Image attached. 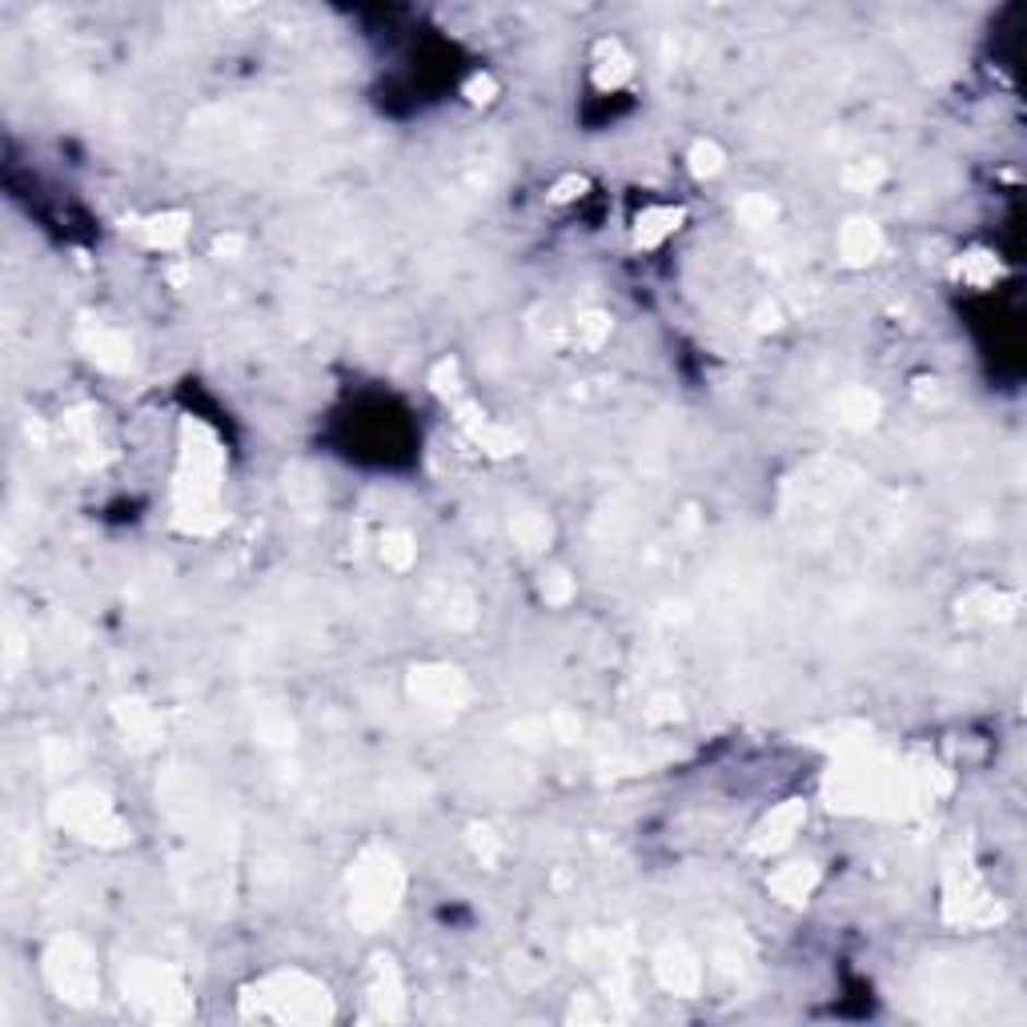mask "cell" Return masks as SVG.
Masks as SVG:
<instances>
[{
    "label": "cell",
    "instance_id": "ffe728a7",
    "mask_svg": "<svg viewBox=\"0 0 1027 1027\" xmlns=\"http://www.w3.org/2000/svg\"><path fill=\"white\" fill-rule=\"evenodd\" d=\"M995 258H988V253H971V258H964V265H959V273H964L971 285H988L991 277H995Z\"/></svg>",
    "mask_w": 1027,
    "mask_h": 1027
},
{
    "label": "cell",
    "instance_id": "9c48e42d",
    "mask_svg": "<svg viewBox=\"0 0 1027 1027\" xmlns=\"http://www.w3.org/2000/svg\"><path fill=\"white\" fill-rule=\"evenodd\" d=\"M189 234V217L186 213H157V217H150V222L136 225V237L145 241L150 249H177L181 241H186Z\"/></svg>",
    "mask_w": 1027,
    "mask_h": 1027
},
{
    "label": "cell",
    "instance_id": "5b68a950",
    "mask_svg": "<svg viewBox=\"0 0 1027 1027\" xmlns=\"http://www.w3.org/2000/svg\"><path fill=\"white\" fill-rule=\"evenodd\" d=\"M57 819H61L64 827H73L76 835H85V839H97V843H121L124 839V823L117 819V811H112L100 795L93 791H69L57 803Z\"/></svg>",
    "mask_w": 1027,
    "mask_h": 1027
},
{
    "label": "cell",
    "instance_id": "52a82bcc",
    "mask_svg": "<svg viewBox=\"0 0 1027 1027\" xmlns=\"http://www.w3.org/2000/svg\"><path fill=\"white\" fill-rule=\"evenodd\" d=\"M655 976H658V983H662L670 995H679V1000H691V995H698V988H703V964H698V955H694L691 947H682V943H667V947L655 955Z\"/></svg>",
    "mask_w": 1027,
    "mask_h": 1027
},
{
    "label": "cell",
    "instance_id": "ba28073f",
    "mask_svg": "<svg viewBox=\"0 0 1027 1027\" xmlns=\"http://www.w3.org/2000/svg\"><path fill=\"white\" fill-rule=\"evenodd\" d=\"M807 819V807L799 803V799H791V803L775 807L767 819H763V827H759L755 835V851H783L787 843L799 835V827H803Z\"/></svg>",
    "mask_w": 1027,
    "mask_h": 1027
},
{
    "label": "cell",
    "instance_id": "7c38bea8",
    "mask_svg": "<svg viewBox=\"0 0 1027 1027\" xmlns=\"http://www.w3.org/2000/svg\"><path fill=\"white\" fill-rule=\"evenodd\" d=\"M839 249H843V258L851 261V265H867V261H875L879 253H883V234H879L871 222H863V217H859V222H851L847 229H843Z\"/></svg>",
    "mask_w": 1027,
    "mask_h": 1027
},
{
    "label": "cell",
    "instance_id": "6da1fadb",
    "mask_svg": "<svg viewBox=\"0 0 1027 1027\" xmlns=\"http://www.w3.org/2000/svg\"><path fill=\"white\" fill-rule=\"evenodd\" d=\"M241 1019H258V1024H330L337 1015L334 995L322 979L306 976V971H273L261 976L258 983H249L237 1000Z\"/></svg>",
    "mask_w": 1027,
    "mask_h": 1027
},
{
    "label": "cell",
    "instance_id": "d6986e66",
    "mask_svg": "<svg viewBox=\"0 0 1027 1027\" xmlns=\"http://www.w3.org/2000/svg\"><path fill=\"white\" fill-rule=\"evenodd\" d=\"M739 217H743L751 229H763V225L775 222V201H771V198H743V205H739Z\"/></svg>",
    "mask_w": 1027,
    "mask_h": 1027
},
{
    "label": "cell",
    "instance_id": "8fae6325",
    "mask_svg": "<svg viewBox=\"0 0 1027 1027\" xmlns=\"http://www.w3.org/2000/svg\"><path fill=\"white\" fill-rule=\"evenodd\" d=\"M414 691H418L426 703L454 706L466 698V682L458 679V670H421L418 679H414Z\"/></svg>",
    "mask_w": 1027,
    "mask_h": 1027
},
{
    "label": "cell",
    "instance_id": "2e32d148",
    "mask_svg": "<svg viewBox=\"0 0 1027 1027\" xmlns=\"http://www.w3.org/2000/svg\"><path fill=\"white\" fill-rule=\"evenodd\" d=\"M510 530L518 534L522 546H530V550H542V546L550 542V522L534 518V514H518V518L510 522Z\"/></svg>",
    "mask_w": 1027,
    "mask_h": 1027
},
{
    "label": "cell",
    "instance_id": "5bb4252c",
    "mask_svg": "<svg viewBox=\"0 0 1027 1027\" xmlns=\"http://www.w3.org/2000/svg\"><path fill=\"white\" fill-rule=\"evenodd\" d=\"M1012 610V598L1003 590H991V586H979L964 598V619L967 622H995Z\"/></svg>",
    "mask_w": 1027,
    "mask_h": 1027
},
{
    "label": "cell",
    "instance_id": "603a6c76",
    "mask_svg": "<svg viewBox=\"0 0 1027 1027\" xmlns=\"http://www.w3.org/2000/svg\"><path fill=\"white\" fill-rule=\"evenodd\" d=\"M542 595L550 598V602H562V598L570 595V582H566V574H550V582H542Z\"/></svg>",
    "mask_w": 1027,
    "mask_h": 1027
},
{
    "label": "cell",
    "instance_id": "30bf717a",
    "mask_svg": "<svg viewBox=\"0 0 1027 1027\" xmlns=\"http://www.w3.org/2000/svg\"><path fill=\"white\" fill-rule=\"evenodd\" d=\"M682 222V210H670V205H650V210H643V217H638V225H634V246L638 249H655L662 246L674 229H679Z\"/></svg>",
    "mask_w": 1027,
    "mask_h": 1027
},
{
    "label": "cell",
    "instance_id": "3957f363",
    "mask_svg": "<svg viewBox=\"0 0 1027 1027\" xmlns=\"http://www.w3.org/2000/svg\"><path fill=\"white\" fill-rule=\"evenodd\" d=\"M397 904H402V871L394 855L370 847L349 875V919L361 931H378L397 911Z\"/></svg>",
    "mask_w": 1027,
    "mask_h": 1027
},
{
    "label": "cell",
    "instance_id": "277c9868",
    "mask_svg": "<svg viewBox=\"0 0 1027 1027\" xmlns=\"http://www.w3.org/2000/svg\"><path fill=\"white\" fill-rule=\"evenodd\" d=\"M45 979L73 1007H93L100 1000L97 959L88 952V943L73 940V935H61V940L49 943V952H45Z\"/></svg>",
    "mask_w": 1027,
    "mask_h": 1027
},
{
    "label": "cell",
    "instance_id": "4fadbf2b",
    "mask_svg": "<svg viewBox=\"0 0 1027 1027\" xmlns=\"http://www.w3.org/2000/svg\"><path fill=\"white\" fill-rule=\"evenodd\" d=\"M815 883H819L815 863H791V867H779V871L771 875V892L779 895V899H787V904H803L807 895L815 892Z\"/></svg>",
    "mask_w": 1027,
    "mask_h": 1027
},
{
    "label": "cell",
    "instance_id": "7a4b0ae2",
    "mask_svg": "<svg viewBox=\"0 0 1027 1027\" xmlns=\"http://www.w3.org/2000/svg\"><path fill=\"white\" fill-rule=\"evenodd\" d=\"M121 991L124 1003L133 1007L141 1019L153 1024H181L193 1015V995H189L181 971L157 959H133L121 971Z\"/></svg>",
    "mask_w": 1027,
    "mask_h": 1027
},
{
    "label": "cell",
    "instance_id": "ac0fdd59",
    "mask_svg": "<svg viewBox=\"0 0 1027 1027\" xmlns=\"http://www.w3.org/2000/svg\"><path fill=\"white\" fill-rule=\"evenodd\" d=\"M723 169V150L715 141H698L691 150V174L694 177H715Z\"/></svg>",
    "mask_w": 1027,
    "mask_h": 1027
},
{
    "label": "cell",
    "instance_id": "44dd1931",
    "mask_svg": "<svg viewBox=\"0 0 1027 1027\" xmlns=\"http://www.w3.org/2000/svg\"><path fill=\"white\" fill-rule=\"evenodd\" d=\"M607 334H610V322L602 318V313H586V318L578 322V337L586 342V346H598Z\"/></svg>",
    "mask_w": 1027,
    "mask_h": 1027
},
{
    "label": "cell",
    "instance_id": "9a60e30c",
    "mask_svg": "<svg viewBox=\"0 0 1027 1027\" xmlns=\"http://www.w3.org/2000/svg\"><path fill=\"white\" fill-rule=\"evenodd\" d=\"M88 358L100 361L105 370H124L129 366V342H124L121 334H109V330H97V337L88 342Z\"/></svg>",
    "mask_w": 1027,
    "mask_h": 1027
},
{
    "label": "cell",
    "instance_id": "7402d4cb",
    "mask_svg": "<svg viewBox=\"0 0 1027 1027\" xmlns=\"http://www.w3.org/2000/svg\"><path fill=\"white\" fill-rule=\"evenodd\" d=\"M879 177H883V169H879V165L871 162V165H859L855 174H847V181H851V186H859V189H871V186L879 181Z\"/></svg>",
    "mask_w": 1027,
    "mask_h": 1027
},
{
    "label": "cell",
    "instance_id": "e0dca14e",
    "mask_svg": "<svg viewBox=\"0 0 1027 1027\" xmlns=\"http://www.w3.org/2000/svg\"><path fill=\"white\" fill-rule=\"evenodd\" d=\"M414 538L409 534H402V530H394V534H385L382 538V558L390 562V566H397V570H406L409 562H414Z\"/></svg>",
    "mask_w": 1027,
    "mask_h": 1027
},
{
    "label": "cell",
    "instance_id": "8992f818",
    "mask_svg": "<svg viewBox=\"0 0 1027 1027\" xmlns=\"http://www.w3.org/2000/svg\"><path fill=\"white\" fill-rule=\"evenodd\" d=\"M366 1007H370V1019H406V983H402V971L390 955H373L370 971H366Z\"/></svg>",
    "mask_w": 1027,
    "mask_h": 1027
}]
</instances>
